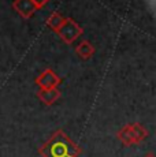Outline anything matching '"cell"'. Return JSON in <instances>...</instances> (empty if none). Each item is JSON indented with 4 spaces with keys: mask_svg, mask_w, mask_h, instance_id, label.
<instances>
[{
    "mask_svg": "<svg viewBox=\"0 0 156 157\" xmlns=\"http://www.w3.org/2000/svg\"><path fill=\"white\" fill-rule=\"evenodd\" d=\"M43 157H78L81 147L63 130H56L38 149Z\"/></svg>",
    "mask_w": 156,
    "mask_h": 157,
    "instance_id": "cell-1",
    "label": "cell"
},
{
    "mask_svg": "<svg viewBox=\"0 0 156 157\" xmlns=\"http://www.w3.org/2000/svg\"><path fill=\"white\" fill-rule=\"evenodd\" d=\"M56 34L62 38L64 44H73L80 36L84 34V29L73 19V18H66L63 25L59 28Z\"/></svg>",
    "mask_w": 156,
    "mask_h": 157,
    "instance_id": "cell-2",
    "label": "cell"
},
{
    "mask_svg": "<svg viewBox=\"0 0 156 157\" xmlns=\"http://www.w3.org/2000/svg\"><path fill=\"white\" fill-rule=\"evenodd\" d=\"M62 83V78L59 77L53 70L47 68L36 78V85L40 89H53Z\"/></svg>",
    "mask_w": 156,
    "mask_h": 157,
    "instance_id": "cell-3",
    "label": "cell"
},
{
    "mask_svg": "<svg viewBox=\"0 0 156 157\" xmlns=\"http://www.w3.org/2000/svg\"><path fill=\"white\" fill-rule=\"evenodd\" d=\"M13 8L23 19H29L36 11L40 10V7L33 0H14Z\"/></svg>",
    "mask_w": 156,
    "mask_h": 157,
    "instance_id": "cell-4",
    "label": "cell"
},
{
    "mask_svg": "<svg viewBox=\"0 0 156 157\" xmlns=\"http://www.w3.org/2000/svg\"><path fill=\"white\" fill-rule=\"evenodd\" d=\"M37 97L40 98V101L45 105H52L60 97V90L58 87L53 89H38L37 92Z\"/></svg>",
    "mask_w": 156,
    "mask_h": 157,
    "instance_id": "cell-5",
    "label": "cell"
},
{
    "mask_svg": "<svg viewBox=\"0 0 156 157\" xmlns=\"http://www.w3.org/2000/svg\"><path fill=\"white\" fill-rule=\"evenodd\" d=\"M129 127H130V132H131V138H133V144L138 145L142 141L146 140L148 137V130L144 127L141 123H129Z\"/></svg>",
    "mask_w": 156,
    "mask_h": 157,
    "instance_id": "cell-6",
    "label": "cell"
},
{
    "mask_svg": "<svg viewBox=\"0 0 156 157\" xmlns=\"http://www.w3.org/2000/svg\"><path fill=\"white\" fill-rule=\"evenodd\" d=\"M76 52H77V55L80 57H82V59L86 60V59H91V57L95 55L96 49L88 40H82L76 47Z\"/></svg>",
    "mask_w": 156,
    "mask_h": 157,
    "instance_id": "cell-7",
    "label": "cell"
},
{
    "mask_svg": "<svg viewBox=\"0 0 156 157\" xmlns=\"http://www.w3.org/2000/svg\"><path fill=\"white\" fill-rule=\"evenodd\" d=\"M64 19H66V18L63 17V15H62L60 13H58V11H53V13L47 18L45 23H47L48 28H51V29L53 30V32L56 33V32L59 30V28H60V26L63 25Z\"/></svg>",
    "mask_w": 156,
    "mask_h": 157,
    "instance_id": "cell-8",
    "label": "cell"
},
{
    "mask_svg": "<svg viewBox=\"0 0 156 157\" xmlns=\"http://www.w3.org/2000/svg\"><path fill=\"white\" fill-rule=\"evenodd\" d=\"M116 138L119 140V142L125 146H133V138H131V132L129 124H125L123 127H121L116 132Z\"/></svg>",
    "mask_w": 156,
    "mask_h": 157,
    "instance_id": "cell-9",
    "label": "cell"
},
{
    "mask_svg": "<svg viewBox=\"0 0 156 157\" xmlns=\"http://www.w3.org/2000/svg\"><path fill=\"white\" fill-rule=\"evenodd\" d=\"M33 2H34L36 4H37L38 7H40V10H41V8H43L44 6H45L47 3H48V2H51V0H33Z\"/></svg>",
    "mask_w": 156,
    "mask_h": 157,
    "instance_id": "cell-10",
    "label": "cell"
},
{
    "mask_svg": "<svg viewBox=\"0 0 156 157\" xmlns=\"http://www.w3.org/2000/svg\"><path fill=\"white\" fill-rule=\"evenodd\" d=\"M144 157H156V156H155V153H154V152H148Z\"/></svg>",
    "mask_w": 156,
    "mask_h": 157,
    "instance_id": "cell-11",
    "label": "cell"
}]
</instances>
